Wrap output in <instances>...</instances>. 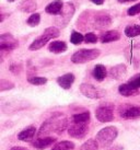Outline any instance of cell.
<instances>
[{"label":"cell","instance_id":"6da1fadb","mask_svg":"<svg viewBox=\"0 0 140 150\" xmlns=\"http://www.w3.org/2000/svg\"><path fill=\"white\" fill-rule=\"evenodd\" d=\"M67 126H68V120L66 117H64V115H60V114H55L42 124L36 136L41 138L44 135L52 133V132L60 134L67 128Z\"/></svg>","mask_w":140,"mask_h":150},{"label":"cell","instance_id":"7a4b0ae2","mask_svg":"<svg viewBox=\"0 0 140 150\" xmlns=\"http://www.w3.org/2000/svg\"><path fill=\"white\" fill-rule=\"evenodd\" d=\"M60 35V32L57 28L55 26H50V28H47V29L44 31V33L40 35L37 38H35L32 44L29 46V50H41L42 47L47 44L49 42L50 40L53 38H56Z\"/></svg>","mask_w":140,"mask_h":150},{"label":"cell","instance_id":"3957f363","mask_svg":"<svg viewBox=\"0 0 140 150\" xmlns=\"http://www.w3.org/2000/svg\"><path fill=\"white\" fill-rule=\"evenodd\" d=\"M118 135V130L114 126H107L104 127L96 134V142H99L101 147H108L114 142Z\"/></svg>","mask_w":140,"mask_h":150},{"label":"cell","instance_id":"277c9868","mask_svg":"<svg viewBox=\"0 0 140 150\" xmlns=\"http://www.w3.org/2000/svg\"><path fill=\"white\" fill-rule=\"evenodd\" d=\"M101 52L98 48H83L79 50L71 56V62L74 64H86L94 60L100 56Z\"/></svg>","mask_w":140,"mask_h":150},{"label":"cell","instance_id":"5b68a950","mask_svg":"<svg viewBox=\"0 0 140 150\" xmlns=\"http://www.w3.org/2000/svg\"><path fill=\"white\" fill-rule=\"evenodd\" d=\"M74 4H71V2H66L65 6H64V9H62V11L59 14H58V17L56 18V24L58 26H62V28H65L67 24H68V22L72 19L74 14Z\"/></svg>","mask_w":140,"mask_h":150},{"label":"cell","instance_id":"8992f818","mask_svg":"<svg viewBox=\"0 0 140 150\" xmlns=\"http://www.w3.org/2000/svg\"><path fill=\"white\" fill-rule=\"evenodd\" d=\"M95 117L101 123H110L114 120V106L112 104L101 105L95 110Z\"/></svg>","mask_w":140,"mask_h":150},{"label":"cell","instance_id":"52a82bcc","mask_svg":"<svg viewBox=\"0 0 140 150\" xmlns=\"http://www.w3.org/2000/svg\"><path fill=\"white\" fill-rule=\"evenodd\" d=\"M118 114L124 120H136L140 117V106L132 104L120 105L118 108Z\"/></svg>","mask_w":140,"mask_h":150},{"label":"cell","instance_id":"ba28073f","mask_svg":"<svg viewBox=\"0 0 140 150\" xmlns=\"http://www.w3.org/2000/svg\"><path fill=\"white\" fill-rule=\"evenodd\" d=\"M80 92L82 93L84 96H87L89 99H93V100H96V99H101L105 96V92L100 89V88L94 87L93 84L91 83H82L80 86Z\"/></svg>","mask_w":140,"mask_h":150},{"label":"cell","instance_id":"9c48e42d","mask_svg":"<svg viewBox=\"0 0 140 150\" xmlns=\"http://www.w3.org/2000/svg\"><path fill=\"white\" fill-rule=\"evenodd\" d=\"M18 46H19V42L12 34L6 33L0 35V50L2 54L4 52H11L16 50Z\"/></svg>","mask_w":140,"mask_h":150},{"label":"cell","instance_id":"30bf717a","mask_svg":"<svg viewBox=\"0 0 140 150\" xmlns=\"http://www.w3.org/2000/svg\"><path fill=\"white\" fill-rule=\"evenodd\" d=\"M89 126L88 124H74L71 123V125L68 128V134L70 137L76 138V139H81L86 136Z\"/></svg>","mask_w":140,"mask_h":150},{"label":"cell","instance_id":"8fae6325","mask_svg":"<svg viewBox=\"0 0 140 150\" xmlns=\"http://www.w3.org/2000/svg\"><path fill=\"white\" fill-rule=\"evenodd\" d=\"M94 28L95 29H106L112 24V18L106 13H99L94 17Z\"/></svg>","mask_w":140,"mask_h":150},{"label":"cell","instance_id":"7c38bea8","mask_svg":"<svg viewBox=\"0 0 140 150\" xmlns=\"http://www.w3.org/2000/svg\"><path fill=\"white\" fill-rule=\"evenodd\" d=\"M56 142V137H53V136H44V137L37 138L36 140L33 142V147L35 149L38 150H44L48 147L53 146Z\"/></svg>","mask_w":140,"mask_h":150},{"label":"cell","instance_id":"4fadbf2b","mask_svg":"<svg viewBox=\"0 0 140 150\" xmlns=\"http://www.w3.org/2000/svg\"><path fill=\"white\" fill-rule=\"evenodd\" d=\"M74 82V74H65V75L60 76L57 78V83L59 84V87H62L65 90H69L70 88L72 87V84Z\"/></svg>","mask_w":140,"mask_h":150},{"label":"cell","instance_id":"5bb4252c","mask_svg":"<svg viewBox=\"0 0 140 150\" xmlns=\"http://www.w3.org/2000/svg\"><path fill=\"white\" fill-rule=\"evenodd\" d=\"M35 135H37L36 128H35V126L31 125L24 128L23 130H21L20 133L18 134V139L22 140V142H30L35 137Z\"/></svg>","mask_w":140,"mask_h":150},{"label":"cell","instance_id":"9a60e30c","mask_svg":"<svg viewBox=\"0 0 140 150\" xmlns=\"http://www.w3.org/2000/svg\"><path fill=\"white\" fill-rule=\"evenodd\" d=\"M64 6H65V4H64L62 0H54V1H52L50 4H48L46 6L45 11L47 13H49V14L58 16L62 11Z\"/></svg>","mask_w":140,"mask_h":150},{"label":"cell","instance_id":"2e32d148","mask_svg":"<svg viewBox=\"0 0 140 150\" xmlns=\"http://www.w3.org/2000/svg\"><path fill=\"white\" fill-rule=\"evenodd\" d=\"M120 38V33L116 30H111V31H106L100 35V41L102 43H111L118 41Z\"/></svg>","mask_w":140,"mask_h":150},{"label":"cell","instance_id":"e0dca14e","mask_svg":"<svg viewBox=\"0 0 140 150\" xmlns=\"http://www.w3.org/2000/svg\"><path fill=\"white\" fill-rule=\"evenodd\" d=\"M127 72V68L124 64H119V65H116V66L112 67L111 70H110V77L113 79H122L124 76L126 75Z\"/></svg>","mask_w":140,"mask_h":150},{"label":"cell","instance_id":"ac0fdd59","mask_svg":"<svg viewBox=\"0 0 140 150\" xmlns=\"http://www.w3.org/2000/svg\"><path fill=\"white\" fill-rule=\"evenodd\" d=\"M118 92L123 96H135L139 94V90L137 88H134L132 86L128 83H123L118 87Z\"/></svg>","mask_w":140,"mask_h":150},{"label":"cell","instance_id":"d6986e66","mask_svg":"<svg viewBox=\"0 0 140 150\" xmlns=\"http://www.w3.org/2000/svg\"><path fill=\"white\" fill-rule=\"evenodd\" d=\"M48 50L54 54H62L67 50V44L62 41H54L48 45Z\"/></svg>","mask_w":140,"mask_h":150},{"label":"cell","instance_id":"ffe728a7","mask_svg":"<svg viewBox=\"0 0 140 150\" xmlns=\"http://www.w3.org/2000/svg\"><path fill=\"white\" fill-rule=\"evenodd\" d=\"M71 123L74 124H89L90 122V112H82L78 114H74L70 118Z\"/></svg>","mask_w":140,"mask_h":150},{"label":"cell","instance_id":"44dd1931","mask_svg":"<svg viewBox=\"0 0 140 150\" xmlns=\"http://www.w3.org/2000/svg\"><path fill=\"white\" fill-rule=\"evenodd\" d=\"M107 71L105 66L101 65V64L94 66V68H93V77H94V79H96L98 81H103L105 79Z\"/></svg>","mask_w":140,"mask_h":150},{"label":"cell","instance_id":"7402d4cb","mask_svg":"<svg viewBox=\"0 0 140 150\" xmlns=\"http://www.w3.org/2000/svg\"><path fill=\"white\" fill-rule=\"evenodd\" d=\"M125 35L127 38H136V36H139L140 35V25L138 24H132V25H128L125 29Z\"/></svg>","mask_w":140,"mask_h":150},{"label":"cell","instance_id":"603a6c76","mask_svg":"<svg viewBox=\"0 0 140 150\" xmlns=\"http://www.w3.org/2000/svg\"><path fill=\"white\" fill-rule=\"evenodd\" d=\"M36 7V2L34 0H23L20 4V9L23 12H33Z\"/></svg>","mask_w":140,"mask_h":150},{"label":"cell","instance_id":"cb8c5ba5","mask_svg":"<svg viewBox=\"0 0 140 150\" xmlns=\"http://www.w3.org/2000/svg\"><path fill=\"white\" fill-rule=\"evenodd\" d=\"M52 150H74V144L68 140H62L60 142H56Z\"/></svg>","mask_w":140,"mask_h":150},{"label":"cell","instance_id":"d4e9b609","mask_svg":"<svg viewBox=\"0 0 140 150\" xmlns=\"http://www.w3.org/2000/svg\"><path fill=\"white\" fill-rule=\"evenodd\" d=\"M99 149V142L94 139H89L82 146L79 148V150H98Z\"/></svg>","mask_w":140,"mask_h":150},{"label":"cell","instance_id":"484cf974","mask_svg":"<svg viewBox=\"0 0 140 150\" xmlns=\"http://www.w3.org/2000/svg\"><path fill=\"white\" fill-rule=\"evenodd\" d=\"M84 41V36H83L81 33H79V32H72L71 33V36H70V42L74 44V45H79V44H81V43Z\"/></svg>","mask_w":140,"mask_h":150},{"label":"cell","instance_id":"4316f807","mask_svg":"<svg viewBox=\"0 0 140 150\" xmlns=\"http://www.w3.org/2000/svg\"><path fill=\"white\" fill-rule=\"evenodd\" d=\"M41 22V16L40 13H33L31 14L30 18L26 20V23L30 25V26H37Z\"/></svg>","mask_w":140,"mask_h":150},{"label":"cell","instance_id":"83f0119b","mask_svg":"<svg viewBox=\"0 0 140 150\" xmlns=\"http://www.w3.org/2000/svg\"><path fill=\"white\" fill-rule=\"evenodd\" d=\"M31 84H34V86H43V84H45L47 82V79L44 78V77H30L29 79H28Z\"/></svg>","mask_w":140,"mask_h":150},{"label":"cell","instance_id":"f1b7e54d","mask_svg":"<svg viewBox=\"0 0 140 150\" xmlns=\"http://www.w3.org/2000/svg\"><path fill=\"white\" fill-rule=\"evenodd\" d=\"M14 88V83L11 82V81H8V80L1 79L0 80V91L4 92L7 91V90H11Z\"/></svg>","mask_w":140,"mask_h":150},{"label":"cell","instance_id":"f546056e","mask_svg":"<svg viewBox=\"0 0 140 150\" xmlns=\"http://www.w3.org/2000/svg\"><path fill=\"white\" fill-rule=\"evenodd\" d=\"M128 83L132 86L134 88H137V89H139L140 88V74L138 75H135L134 77H132L129 81H128Z\"/></svg>","mask_w":140,"mask_h":150},{"label":"cell","instance_id":"4dcf8cb0","mask_svg":"<svg viewBox=\"0 0 140 150\" xmlns=\"http://www.w3.org/2000/svg\"><path fill=\"white\" fill-rule=\"evenodd\" d=\"M98 40L99 38L94 33H87L84 35V42L88 43V44H94V43L98 42Z\"/></svg>","mask_w":140,"mask_h":150},{"label":"cell","instance_id":"1f68e13d","mask_svg":"<svg viewBox=\"0 0 140 150\" xmlns=\"http://www.w3.org/2000/svg\"><path fill=\"white\" fill-rule=\"evenodd\" d=\"M139 13H140V2L135 4V6H132V7H130V8L127 10V14L129 17H134V16L139 14Z\"/></svg>","mask_w":140,"mask_h":150},{"label":"cell","instance_id":"d6a6232c","mask_svg":"<svg viewBox=\"0 0 140 150\" xmlns=\"http://www.w3.org/2000/svg\"><path fill=\"white\" fill-rule=\"evenodd\" d=\"M10 70L12 71L14 75H18V74H20L21 70H22V65H21V64H12V65L10 66Z\"/></svg>","mask_w":140,"mask_h":150},{"label":"cell","instance_id":"836d02e7","mask_svg":"<svg viewBox=\"0 0 140 150\" xmlns=\"http://www.w3.org/2000/svg\"><path fill=\"white\" fill-rule=\"evenodd\" d=\"M91 2H93L94 4H98V6H101L105 2V0H90Z\"/></svg>","mask_w":140,"mask_h":150},{"label":"cell","instance_id":"e575fe53","mask_svg":"<svg viewBox=\"0 0 140 150\" xmlns=\"http://www.w3.org/2000/svg\"><path fill=\"white\" fill-rule=\"evenodd\" d=\"M119 4H127V2H132V1H137V0H117Z\"/></svg>","mask_w":140,"mask_h":150},{"label":"cell","instance_id":"d590c367","mask_svg":"<svg viewBox=\"0 0 140 150\" xmlns=\"http://www.w3.org/2000/svg\"><path fill=\"white\" fill-rule=\"evenodd\" d=\"M10 150H28L26 148H23V147H12Z\"/></svg>","mask_w":140,"mask_h":150},{"label":"cell","instance_id":"8d00e7d4","mask_svg":"<svg viewBox=\"0 0 140 150\" xmlns=\"http://www.w3.org/2000/svg\"><path fill=\"white\" fill-rule=\"evenodd\" d=\"M9 2H13V1H16V0H8Z\"/></svg>","mask_w":140,"mask_h":150}]
</instances>
